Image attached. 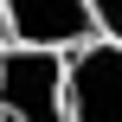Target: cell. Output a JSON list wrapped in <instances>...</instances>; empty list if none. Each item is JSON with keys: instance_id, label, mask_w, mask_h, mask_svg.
<instances>
[{"instance_id": "cell-4", "label": "cell", "mask_w": 122, "mask_h": 122, "mask_svg": "<svg viewBox=\"0 0 122 122\" xmlns=\"http://www.w3.org/2000/svg\"><path fill=\"white\" fill-rule=\"evenodd\" d=\"M90 19H97V39L122 45V0H90Z\"/></svg>"}, {"instance_id": "cell-3", "label": "cell", "mask_w": 122, "mask_h": 122, "mask_svg": "<svg viewBox=\"0 0 122 122\" xmlns=\"http://www.w3.org/2000/svg\"><path fill=\"white\" fill-rule=\"evenodd\" d=\"M6 32L32 51H77L97 39V19L90 0H6Z\"/></svg>"}, {"instance_id": "cell-2", "label": "cell", "mask_w": 122, "mask_h": 122, "mask_svg": "<svg viewBox=\"0 0 122 122\" xmlns=\"http://www.w3.org/2000/svg\"><path fill=\"white\" fill-rule=\"evenodd\" d=\"M64 103L71 122H122V45L90 39L64 51Z\"/></svg>"}, {"instance_id": "cell-5", "label": "cell", "mask_w": 122, "mask_h": 122, "mask_svg": "<svg viewBox=\"0 0 122 122\" xmlns=\"http://www.w3.org/2000/svg\"><path fill=\"white\" fill-rule=\"evenodd\" d=\"M13 45V32H6V0H0V51Z\"/></svg>"}, {"instance_id": "cell-1", "label": "cell", "mask_w": 122, "mask_h": 122, "mask_svg": "<svg viewBox=\"0 0 122 122\" xmlns=\"http://www.w3.org/2000/svg\"><path fill=\"white\" fill-rule=\"evenodd\" d=\"M0 122H71L64 51H32V45L0 51Z\"/></svg>"}]
</instances>
